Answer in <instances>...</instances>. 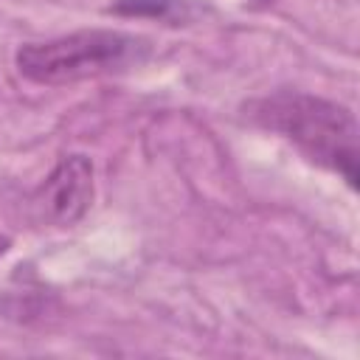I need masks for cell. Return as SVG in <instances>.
I'll use <instances>...</instances> for the list:
<instances>
[{
	"instance_id": "4",
	"label": "cell",
	"mask_w": 360,
	"mask_h": 360,
	"mask_svg": "<svg viewBox=\"0 0 360 360\" xmlns=\"http://www.w3.org/2000/svg\"><path fill=\"white\" fill-rule=\"evenodd\" d=\"M121 17H152V20H180L186 14L183 0H115L110 6Z\"/></svg>"
},
{
	"instance_id": "1",
	"label": "cell",
	"mask_w": 360,
	"mask_h": 360,
	"mask_svg": "<svg viewBox=\"0 0 360 360\" xmlns=\"http://www.w3.org/2000/svg\"><path fill=\"white\" fill-rule=\"evenodd\" d=\"M245 110L253 124L278 132L304 158L340 174L349 188H357L360 129L349 107L298 90H278L250 101Z\"/></svg>"
},
{
	"instance_id": "3",
	"label": "cell",
	"mask_w": 360,
	"mask_h": 360,
	"mask_svg": "<svg viewBox=\"0 0 360 360\" xmlns=\"http://www.w3.org/2000/svg\"><path fill=\"white\" fill-rule=\"evenodd\" d=\"M93 202V160L87 155H62L51 174L31 194L34 219L53 228L79 222Z\"/></svg>"
},
{
	"instance_id": "5",
	"label": "cell",
	"mask_w": 360,
	"mask_h": 360,
	"mask_svg": "<svg viewBox=\"0 0 360 360\" xmlns=\"http://www.w3.org/2000/svg\"><path fill=\"white\" fill-rule=\"evenodd\" d=\"M8 248H11V239H8V236H0V256H6Z\"/></svg>"
},
{
	"instance_id": "2",
	"label": "cell",
	"mask_w": 360,
	"mask_h": 360,
	"mask_svg": "<svg viewBox=\"0 0 360 360\" xmlns=\"http://www.w3.org/2000/svg\"><path fill=\"white\" fill-rule=\"evenodd\" d=\"M146 53L149 42L143 37L112 28H84L45 42H28L17 51L14 62L20 76L34 84H73L127 70L143 62Z\"/></svg>"
}]
</instances>
